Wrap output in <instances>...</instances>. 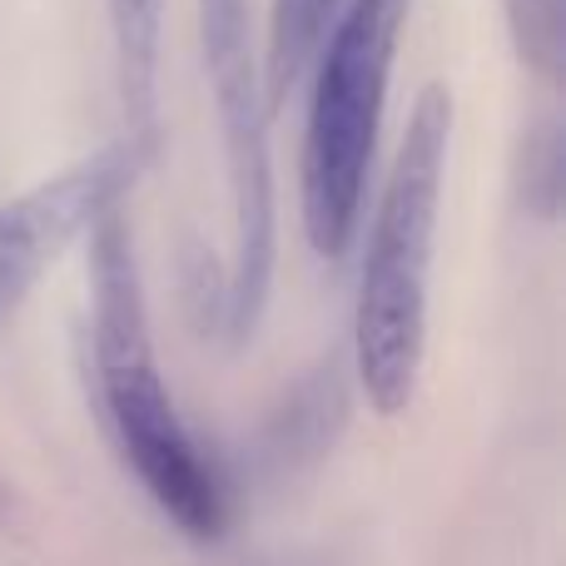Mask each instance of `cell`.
Masks as SVG:
<instances>
[{
    "label": "cell",
    "instance_id": "obj_1",
    "mask_svg": "<svg viewBox=\"0 0 566 566\" xmlns=\"http://www.w3.org/2000/svg\"><path fill=\"white\" fill-rule=\"evenodd\" d=\"M90 308H95V333H90L95 392L125 468L185 537H224L229 492L165 388L125 205L99 214V224L90 229Z\"/></svg>",
    "mask_w": 566,
    "mask_h": 566
},
{
    "label": "cell",
    "instance_id": "obj_2",
    "mask_svg": "<svg viewBox=\"0 0 566 566\" xmlns=\"http://www.w3.org/2000/svg\"><path fill=\"white\" fill-rule=\"evenodd\" d=\"M452 155V90L442 80L412 99L402 145L392 155L353 308V368L378 418L408 412L428 348V283L438 249L442 185Z\"/></svg>",
    "mask_w": 566,
    "mask_h": 566
},
{
    "label": "cell",
    "instance_id": "obj_3",
    "mask_svg": "<svg viewBox=\"0 0 566 566\" xmlns=\"http://www.w3.org/2000/svg\"><path fill=\"white\" fill-rule=\"evenodd\" d=\"M402 15L408 0H348L308 65L313 90L303 125L298 205L303 234L318 259H343L358 234Z\"/></svg>",
    "mask_w": 566,
    "mask_h": 566
},
{
    "label": "cell",
    "instance_id": "obj_4",
    "mask_svg": "<svg viewBox=\"0 0 566 566\" xmlns=\"http://www.w3.org/2000/svg\"><path fill=\"white\" fill-rule=\"evenodd\" d=\"M249 0H199V45L224 129V175L234 209V254L219 283L214 323L229 343H249L274 289V155H269V99L264 75L249 45Z\"/></svg>",
    "mask_w": 566,
    "mask_h": 566
},
{
    "label": "cell",
    "instance_id": "obj_5",
    "mask_svg": "<svg viewBox=\"0 0 566 566\" xmlns=\"http://www.w3.org/2000/svg\"><path fill=\"white\" fill-rule=\"evenodd\" d=\"M139 169L145 159L135 149L109 145L0 205V328L15 318L40 274L99 224V214L125 205Z\"/></svg>",
    "mask_w": 566,
    "mask_h": 566
},
{
    "label": "cell",
    "instance_id": "obj_6",
    "mask_svg": "<svg viewBox=\"0 0 566 566\" xmlns=\"http://www.w3.org/2000/svg\"><path fill=\"white\" fill-rule=\"evenodd\" d=\"M165 10L169 0H105L109 45H115V90L125 139L139 159L159 145V45H165Z\"/></svg>",
    "mask_w": 566,
    "mask_h": 566
},
{
    "label": "cell",
    "instance_id": "obj_7",
    "mask_svg": "<svg viewBox=\"0 0 566 566\" xmlns=\"http://www.w3.org/2000/svg\"><path fill=\"white\" fill-rule=\"evenodd\" d=\"M348 0H274L269 6V60H264V99L279 109L289 90L308 75L323 35L333 30Z\"/></svg>",
    "mask_w": 566,
    "mask_h": 566
},
{
    "label": "cell",
    "instance_id": "obj_8",
    "mask_svg": "<svg viewBox=\"0 0 566 566\" xmlns=\"http://www.w3.org/2000/svg\"><path fill=\"white\" fill-rule=\"evenodd\" d=\"M517 205L552 224L562 214V125L537 119L517 149Z\"/></svg>",
    "mask_w": 566,
    "mask_h": 566
},
{
    "label": "cell",
    "instance_id": "obj_9",
    "mask_svg": "<svg viewBox=\"0 0 566 566\" xmlns=\"http://www.w3.org/2000/svg\"><path fill=\"white\" fill-rule=\"evenodd\" d=\"M517 60L542 80H562V0H502Z\"/></svg>",
    "mask_w": 566,
    "mask_h": 566
}]
</instances>
